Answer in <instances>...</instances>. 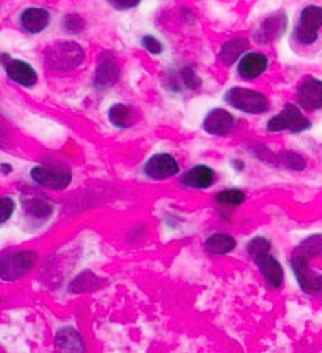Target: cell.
<instances>
[{
  "instance_id": "6da1fadb",
  "label": "cell",
  "mask_w": 322,
  "mask_h": 353,
  "mask_svg": "<svg viewBox=\"0 0 322 353\" xmlns=\"http://www.w3.org/2000/svg\"><path fill=\"white\" fill-rule=\"evenodd\" d=\"M43 61L52 71L68 72L82 65L85 50L74 41H57L43 50Z\"/></svg>"
},
{
  "instance_id": "7a4b0ae2",
  "label": "cell",
  "mask_w": 322,
  "mask_h": 353,
  "mask_svg": "<svg viewBox=\"0 0 322 353\" xmlns=\"http://www.w3.org/2000/svg\"><path fill=\"white\" fill-rule=\"evenodd\" d=\"M224 101L248 115H263L270 110V100L263 92L244 86L230 88L224 94Z\"/></svg>"
},
{
  "instance_id": "3957f363",
  "label": "cell",
  "mask_w": 322,
  "mask_h": 353,
  "mask_svg": "<svg viewBox=\"0 0 322 353\" xmlns=\"http://www.w3.org/2000/svg\"><path fill=\"white\" fill-rule=\"evenodd\" d=\"M30 176L38 186L56 192L67 189L72 182L71 168L57 161L34 166L30 170Z\"/></svg>"
},
{
  "instance_id": "277c9868",
  "label": "cell",
  "mask_w": 322,
  "mask_h": 353,
  "mask_svg": "<svg viewBox=\"0 0 322 353\" xmlns=\"http://www.w3.org/2000/svg\"><path fill=\"white\" fill-rule=\"evenodd\" d=\"M321 30L322 6L311 3L301 9L292 32V38L300 46H312L318 41Z\"/></svg>"
},
{
  "instance_id": "5b68a950",
  "label": "cell",
  "mask_w": 322,
  "mask_h": 353,
  "mask_svg": "<svg viewBox=\"0 0 322 353\" xmlns=\"http://www.w3.org/2000/svg\"><path fill=\"white\" fill-rule=\"evenodd\" d=\"M310 128V118H307L301 108L293 103H286L282 110L271 117L266 123V129L270 133L289 132L290 134H300Z\"/></svg>"
},
{
  "instance_id": "8992f818",
  "label": "cell",
  "mask_w": 322,
  "mask_h": 353,
  "mask_svg": "<svg viewBox=\"0 0 322 353\" xmlns=\"http://www.w3.org/2000/svg\"><path fill=\"white\" fill-rule=\"evenodd\" d=\"M38 263V255L34 251H10L2 254L0 276L5 281H16L28 274Z\"/></svg>"
},
{
  "instance_id": "52a82bcc",
  "label": "cell",
  "mask_w": 322,
  "mask_h": 353,
  "mask_svg": "<svg viewBox=\"0 0 322 353\" xmlns=\"http://www.w3.org/2000/svg\"><path fill=\"white\" fill-rule=\"evenodd\" d=\"M310 262L311 261L296 252H292L289 259L296 283L301 291L308 295L322 298V273L312 270L310 268Z\"/></svg>"
},
{
  "instance_id": "ba28073f",
  "label": "cell",
  "mask_w": 322,
  "mask_h": 353,
  "mask_svg": "<svg viewBox=\"0 0 322 353\" xmlns=\"http://www.w3.org/2000/svg\"><path fill=\"white\" fill-rule=\"evenodd\" d=\"M20 201L25 215L38 223L47 222L54 214L53 201L42 192L31 188L21 192Z\"/></svg>"
},
{
  "instance_id": "9c48e42d",
  "label": "cell",
  "mask_w": 322,
  "mask_h": 353,
  "mask_svg": "<svg viewBox=\"0 0 322 353\" xmlns=\"http://www.w3.org/2000/svg\"><path fill=\"white\" fill-rule=\"evenodd\" d=\"M120 77V64L112 52H103L96 64L93 85L97 90H105L114 86Z\"/></svg>"
},
{
  "instance_id": "30bf717a",
  "label": "cell",
  "mask_w": 322,
  "mask_h": 353,
  "mask_svg": "<svg viewBox=\"0 0 322 353\" xmlns=\"http://www.w3.org/2000/svg\"><path fill=\"white\" fill-rule=\"evenodd\" d=\"M179 172L180 165L178 159L168 152H159L152 155L144 165L145 176L152 181H164L172 178V176H176Z\"/></svg>"
},
{
  "instance_id": "8fae6325",
  "label": "cell",
  "mask_w": 322,
  "mask_h": 353,
  "mask_svg": "<svg viewBox=\"0 0 322 353\" xmlns=\"http://www.w3.org/2000/svg\"><path fill=\"white\" fill-rule=\"evenodd\" d=\"M296 101L300 108L310 112L322 110V79L305 77L297 86Z\"/></svg>"
},
{
  "instance_id": "7c38bea8",
  "label": "cell",
  "mask_w": 322,
  "mask_h": 353,
  "mask_svg": "<svg viewBox=\"0 0 322 353\" xmlns=\"http://www.w3.org/2000/svg\"><path fill=\"white\" fill-rule=\"evenodd\" d=\"M264 281L274 290H279L285 281V270L281 262L271 254V251L260 252L252 256Z\"/></svg>"
},
{
  "instance_id": "4fadbf2b",
  "label": "cell",
  "mask_w": 322,
  "mask_h": 353,
  "mask_svg": "<svg viewBox=\"0 0 322 353\" xmlns=\"http://www.w3.org/2000/svg\"><path fill=\"white\" fill-rule=\"evenodd\" d=\"M288 28V17L285 13H274L266 17L253 34L257 45H268L283 37Z\"/></svg>"
},
{
  "instance_id": "5bb4252c",
  "label": "cell",
  "mask_w": 322,
  "mask_h": 353,
  "mask_svg": "<svg viewBox=\"0 0 322 353\" xmlns=\"http://www.w3.org/2000/svg\"><path fill=\"white\" fill-rule=\"evenodd\" d=\"M2 63L5 65L8 77L13 82H16L24 88H32L36 85L38 74L31 64H28L23 60H19V59H12L10 56H8L5 53L2 54Z\"/></svg>"
},
{
  "instance_id": "9a60e30c",
  "label": "cell",
  "mask_w": 322,
  "mask_h": 353,
  "mask_svg": "<svg viewBox=\"0 0 322 353\" xmlns=\"http://www.w3.org/2000/svg\"><path fill=\"white\" fill-rule=\"evenodd\" d=\"M270 65V59L261 52H248L237 64V74L244 81L260 78Z\"/></svg>"
},
{
  "instance_id": "2e32d148",
  "label": "cell",
  "mask_w": 322,
  "mask_h": 353,
  "mask_svg": "<svg viewBox=\"0 0 322 353\" xmlns=\"http://www.w3.org/2000/svg\"><path fill=\"white\" fill-rule=\"evenodd\" d=\"M202 126L211 136H227L235 128V117L224 108H213L206 114Z\"/></svg>"
},
{
  "instance_id": "e0dca14e",
  "label": "cell",
  "mask_w": 322,
  "mask_h": 353,
  "mask_svg": "<svg viewBox=\"0 0 322 353\" xmlns=\"http://www.w3.org/2000/svg\"><path fill=\"white\" fill-rule=\"evenodd\" d=\"M216 182V173L209 165H195L187 170L180 179V183L187 189H209Z\"/></svg>"
},
{
  "instance_id": "ac0fdd59",
  "label": "cell",
  "mask_w": 322,
  "mask_h": 353,
  "mask_svg": "<svg viewBox=\"0 0 322 353\" xmlns=\"http://www.w3.org/2000/svg\"><path fill=\"white\" fill-rule=\"evenodd\" d=\"M250 43L245 37H234L224 42L219 52V60L224 67H233L238 64L244 54L249 52Z\"/></svg>"
},
{
  "instance_id": "d6986e66",
  "label": "cell",
  "mask_w": 322,
  "mask_h": 353,
  "mask_svg": "<svg viewBox=\"0 0 322 353\" xmlns=\"http://www.w3.org/2000/svg\"><path fill=\"white\" fill-rule=\"evenodd\" d=\"M50 23V13L41 8L25 9L20 16V27L30 35L41 34Z\"/></svg>"
},
{
  "instance_id": "ffe728a7",
  "label": "cell",
  "mask_w": 322,
  "mask_h": 353,
  "mask_svg": "<svg viewBox=\"0 0 322 353\" xmlns=\"http://www.w3.org/2000/svg\"><path fill=\"white\" fill-rule=\"evenodd\" d=\"M56 347L61 352H83L85 342L74 327L65 325L56 334Z\"/></svg>"
},
{
  "instance_id": "44dd1931",
  "label": "cell",
  "mask_w": 322,
  "mask_h": 353,
  "mask_svg": "<svg viewBox=\"0 0 322 353\" xmlns=\"http://www.w3.org/2000/svg\"><path fill=\"white\" fill-rule=\"evenodd\" d=\"M237 248V240L227 233H215L205 241V250L213 256H222Z\"/></svg>"
},
{
  "instance_id": "7402d4cb",
  "label": "cell",
  "mask_w": 322,
  "mask_h": 353,
  "mask_svg": "<svg viewBox=\"0 0 322 353\" xmlns=\"http://www.w3.org/2000/svg\"><path fill=\"white\" fill-rule=\"evenodd\" d=\"M108 119L115 128L127 129L137 122V114L130 107L118 103L108 110Z\"/></svg>"
},
{
  "instance_id": "603a6c76",
  "label": "cell",
  "mask_w": 322,
  "mask_h": 353,
  "mask_svg": "<svg viewBox=\"0 0 322 353\" xmlns=\"http://www.w3.org/2000/svg\"><path fill=\"white\" fill-rule=\"evenodd\" d=\"M171 82L173 83V89H176V92H180L183 89L198 90L202 86L201 78L197 75V72L191 67H182L171 78Z\"/></svg>"
},
{
  "instance_id": "cb8c5ba5",
  "label": "cell",
  "mask_w": 322,
  "mask_h": 353,
  "mask_svg": "<svg viewBox=\"0 0 322 353\" xmlns=\"http://www.w3.org/2000/svg\"><path fill=\"white\" fill-rule=\"evenodd\" d=\"M293 252L307 258L308 261L322 258V233H314L300 241Z\"/></svg>"
},
{
  "instance_id": "d4e9b609",
  "label": "cell",
  "mask_w": 322,
  "mask_h": 353,
  "mask_svg": "<svg viewBox=\"0 0 322 353\" xmlns=\"http://www.w3.org/2000/svg\"><path fill=\"white\" fill-rule=\"evenodd\" d=\"M100 287V279L92 270H83L78 274L69 284V291L72 294H83L89 291H96Z\"/></svg>"
},
{
  "instance_id": "484cf974",
  "label": "cell",
  "mask_w": 322,
  "mask_h": 353,
  "mask_svg": "<svg viewBox=\"0 0 322 353\" xmlns=\"http://www.w3.org/2000/svg\"><path fill=\"white\" fill-rule=\"evenodd\" d=\"M215 201L226 208H237L246 201V194L239 189H226L216 194Z\"/></svg>"
},
{
  "instance_id": "4316f807",
  "label": "cell",
  "mask_w": 322,
  "mask_h": 353,
  "mask_svg": "<svg viewBox=\"0 0 322 353\" xmlns=\"http://www.w3.org/2000/svg\"><path fill=\"white\" fill-rule=\"evenodd\" d=\"M277 162L283 168L294 172H301L307 166V161L304 159V157L294 151H282L277 155Z\"/></svg>"
},
{
  "instance_id": "83f0119b",
  "label": "cell",
  "mask_w": 322,
  "mask_h": 353,
  "mask_svg": "<svg viewBox=\"0 0 322 353\" xmlns=\"http://www.w3.org/2000/svg\"><path fill=\"white\" fill-rule=\"evenodd\" d=\"M83 27H85V21L78 14H67L61 20V28L64 30V32L69 35L79 34L83 30Z\"/></svg>"
},
{
  "instance_id": "f1b7e54d",
  "label": "cell",
  "mask_w": 322,
  "mask_h": 353,
  "mask_svg": "<svg viewBox=\"0 0 322 353\" xmlns=\"http://www.w3.org/2000/svg\"><path fill=\"white\" fill-rule=\"evenodd\" d=\"M264 251H271V241L263 236L253 237L248 244H246V252L252 258L260 252Z\"/></svg>"
},
{
  "instance_id": "f546056e",
  "label": "cell",
  "mask_w": 322,
  "mask_h": 353,
  "mask_svg": "<svg viewBox=\"0 0 322 353\" xmlns=\"http://www.w3.org/2000/svg\"><path fill=\"white\" fill-rule=\"evenodd\" d=\"M16 201L12 197H2L0 200V225H5L16 211Z\"/></svg>"
},
{
  "instance_id": "4dcf8cb0",
  "label": "cell",
  "mask_w": 322,
  "mask_h": 353,
  "mask_svg": "<svg viewBox=\"0 0 322 353\" xmlns=\"http://www.w3.org/2000/svg\"><path fill=\"white\" fill-rule=\"evenodd\" d=\"M141 46L148 52V53H151V54H153V56H159L160 53L164 52V46H162V43H160L155 37H152V35H145V37H142L141 38Z\"/></svg>"
},
{
  "instance_id": "1f68e13d",
  "label": "cell",
  "mask_w": 322,
  "mask_h": 353,
  "mask_svg": "<svg viewBox=\"0 0 322 353\" xmlns=\"http://www.w3.org/2000/svg\"><path fill=\"white\" fill-rule=\"evenodd\" d=\"M105 2L116 10H130L137 8L141 3V0H105Z\"/></svg>"
},
{
  "instance_id": "d6a6232c",
  "label": "cell",
  "mask_w": 322,
  "mask_h": 353,
  "mask_svg": "<svg viewBox=\"0 0 322 353\" xmlns=\"http://www.w3.org/2000/svg\"><path fill=\"white\" fill-rule=\"evenodd\" d=\"M230 163H231V168H233L235 172H244V169H245V162H244L242 159H239V158L231 159Z\"/></svg>"
},
{
  "instance_id": "836d02e7",
  "label": "cell",
  "mask_w": 322,
  "mask_h": 353,
  "mask_svg": "<svg viewBox=\"0 0 322 353\" xmlns=\"http://www.w3.org/2000/svg\"><path fill=\"white\" fill-rule=\"evenodd\" d=\"M0 170H2V174L3 176H8L9 173H12L13 172V166L10 165V163H2V168H0Z\"/></svg>"
}]
</instances>
